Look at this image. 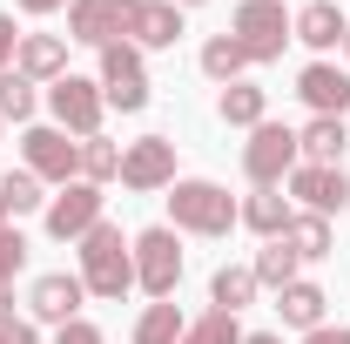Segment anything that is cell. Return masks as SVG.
<instances>
[{"label": "cell", "instance_id": "f1b7e54d", "mask_svg": "<svg viewBox=\"0 0 350 344\" xmlns=\"http://www.w3.org/2000/svg\"><path fill=\"white\" fill-rule=\"evenodd\" d=\"M47 182L41 175H27V169H7L0 175V196H7V210L14 216H34V210H47V196H41Z\"/></svg>", "mask_w": 350, "mask_h": 344}, {"label": "cell", "instance_id": "d6a6232c", "mask_svg": "<svg viewBox=\"0 0 350 344\" xmlns=\"http://www.w3.org/2000/svg\"><path fill=\"white\" fill-rule=\"evenodd\" d=\"M0 344H41V324L34 317H14V324H0Z\"/></svg>", "mask_w": 350, "mask_h": 344}, {"label": "cell", "instance_id": "8d00e7d4", "mask_svg": "<svg viewBox=\"0 0 350 344\" xmlns=\"http://www.w3.org/2000/svg\"><path fill=\"white\" fill-rule=\"evenodd\" d=\"M0 324H14V291H0Z\"/></svg>", "mask_w": 350, "mask_h": 344}, {"label": "cell", "instance_id": "d4e9b609", "mask_svg": "<svg viewBox=\"0 0 350 344\" xmlns=\"http://www.w3.org/2000/svg\"><path fill=\"white\" fill-rule=\"evenodd\" d=\"M182 331H189V317L175 310V297L148 304V310L135 317V344H182Z\"/></svg>", "mask_w": 350, "mask_h": 344}, {"label": "cell", "instance_id": "4316f807", "mask_svg": "<svg viewBox=\"0 0 350 344\" xmlns=\"http://www.w3.org/2000/svg\"><path fill=\"white\" fill-rule=\"evenodd\" d=\"M81 182H94V189L101 182H122V149L108 135H88L81 142Z\"/></svg>", "mask_w": 350, "mask_h": 344}, {"label": "cell", "instance_id": "d590c367", "mask_svg": "<svg viewBox=\"0 0 350 344\" xmlns=\"http://www.w3.org/2000/svg\"><path fill=\"white\" fill-rule=\"evenodd\" d=\"M243 344H283V331H250Z\"/></svg>", "mask_w": 350, "mask_h": 344}, {"label": "cell", "instance_id": "30bf717a", "mask_svg": "<svg viewBox=\"0 0 350 344\" xmlns=\"http://www.w3.org/2000/svg\"><path fill=\"white\" fill-rule=\"evenodd\" d=\"M129 21H135V0H68V41L81 47L129 41Z\"/></svg>", "mask_w": 350, "mask_h": 344}, {"label": "cell", "instance_id": "ffe728a7", "mask_svg": "<svg viewBox=\"0 0 350 344\" xmlns=\"http://www.w3.org/2000/svg\"><path fill=\"white\" fill-rule=\"evenodd\" d=\"M290 196H283V189H250V196H243V223H250V230H256L262 243H276V236H283V230H290Z\"/></svg>", "mask_w": 350, "mask_h": 344}, {"label": "cell", "instance_id": "4fadbf2b", "mask_svg": "<svg viewBox=\"0 0 350 344\" xmlns=\"http://www.w3.org/2000/svg\"><path fill=\"white\" fill-rule=\"evenodd\" d=\"M290 34H297L304 47H317V54H330V47H344L350 14L337 7V0H304V7L290 14Z\"/></svg>", "mask_w": 350, "mask_h": 344}, {"label": "cell", "instance_id": "52a82bcc", "mask_svg": "<svg viewBox=\"0 0 350 344\" xmlns=\"http://www.w3.org/2000/svg\"><path fill=\"white\" fill-rule=\"evenodd\" d=\"M304 162V149H297V129H283V122H262V129H250V142H243V175L256 182V189H276L283 175Z\"/></svg>", "mask_w": 350, "mask_h": 344}, {"label": "cell", "instance_id": "60d3db41", "mask_svg": "<svg viewBox=\"0 0 350 344\" xmlns=\"http://www.w3.org/2000/svg\"><path fill=\"white\" fill-rule=\"evenodd\" d=\"M344 129H350V115H344Z\"/></svg>", "mask_w": 350, "mask_h": 344}, {"label": "cell", "instance_id": "5b68a950", "mask_svg": "<svg viewBox=\"0 0 350 344\" xmlns=\"http://www.w3.org/2000/svg\"><path fill=\"white\" fill-rule=\"evenodd\" d=\"M135 284L155 304L175 297V284H182V236H175L169 223H155V230L135 236Z\"/></svg>", "mask_w": 350, "mask_h": 344}, {"label": "cell", "instance_id": "8fae6325", "mask_svg": "<svg viewBox=\"0 0 350 344\" xmlns=\"http://www.w3.org/2000/svg\"><path fill=\"white\" fill-rule=\"evenodd\" d=\"M81 304H88L81 270H47V277H34V291H27V317L61 331V324H75V317H81Z\"/></svg>", "mask_w": 350, "mask_h": 344}, {"label": "cell", "instance_id": "6da1fadb", "mask_svg": "<svg viewBox=\"0 0 350 344\" xmlns=\"http://www.w3.org/2000/svg\"><path fill=\"white\" fill-rule=\"evenodd\" d=\"M81 284H88V297H101V304H122L135 291V236H122V223H94L81 236Z\"/></svg>", "mask_w": 350, "mask_h": 344}, {"label": "cell", "instance_id": "1f68e13d", "mask_svg": "<svg viewBox=\"0 0 350 344\" xmlns=\"http://www.w3.org/2000/svg\"><path fill=\"white\" fill-rule=\"evenodd\" d=\"M14 54H21V27H14V14H0V75L14 68Z\"/></svg>", "mask_w": 350, "mask_h": 344}, {"label": "cell", "instance_id": "7402d4cb", "mask_svg": "<svg viewBox=\"0 0 350 344\" xmlns=\"http://www.w3.org/2000/svg\"><path fill=\"white\" fill-rule=\"evenodd\" d=\"M243 68H256V61H250V47L236 41V34H209V41H202V75H209V82H243Z\"/></svg>", "mask_w": 350, "mask_h": 344}, {"label": "cell", "instance_id": "ab89813d", "mask_svg": "<svg viewBox=\"0 0 350 344\" xmlns=\"http://www.w3.org/2000/svg\"><path fill=\"white\" fill-rule=\"evenodd\" d=\"M344 54H350V34H344Z\"/></svg>", "mask_w": 350, "mask_h": 344}, {"label": "cell", "instance_id": "484cf974", "mask_svg": "<svg viewBox=\"0 0 350 344\" xmlns=\"http://www.w3.org/2000/svg\"><path fill=\"white\" fill-rule=\"evenodd\" d=\"M34 108H41V88L27 82L21 68H7L0 75V122H34Z\"/></svg>", "mask_w": 350, "mask_h": 344}, {"label": "cell", "instance_id": "7c38bea8", "mask_svg": "<svg viewBox=\"0 0 350 344\" xmlns=\"http://www.w3.org/2000/svg\"><path fill=\"white\" fill-rule=\"evenodd\" d=\"M283 189H290L310 216L350 210V175H344V169H323V162H297V169L283 175Z\"/></svg>", "mask_w": 350, "mask_h": 344}, {"label": "cell", "instance_id": "3957f363", "mask_svg": "<svg viewBox=\"0 0 350 344\" xmlns=\"http://www.w3.org/2000/svg\"><path fill=\"white\" fill-rule=\"evenodd\" d=\"M229 34L250 47V61H256V68L283 61V47L297 41V34H290V7H283V0H243V7H236V21H229Z\"/></svg>", "mask_w": 350, "mask_h": 344}, {"label": "cell", "instance_id": "f546056e", "mask_svg": "<svg viewBox=\"0 0 350 344\" xmlns=\"http://www.w3.org/2000/svg\"><path fill=\"white\" fill-rule=\"evenodd\" d=\"M21 270H27V236L7 223V230H0V291H14V277H21Z\"/></svg>", "mask_w": 350, "mask_h": 344}, {"label": "cell", "instance_id": "603a6c76", "mask_svg": "<svg viewBox=\"0 0 350 344\" xmlns=\"http://www.w3.org/2000/svg\"><path fill=\"white\" fill-rule=\"evenodd\" d=\"M256 270H250V263H222L216 277H209V304H216V310H250V304H256Z\"/></svg>", "mask_w": 350, "mask_h": 344}, {"label": "cell", "instance_id": "e575fe53", "mask_svg": "<svg viewBox=\"0 0 350 344\" xmlns=\"http://www.w3.org/2000/svg\"><path fill=\"white\" fill-rule=\"evenodd\" d=\"M61 7H68V0H21V14H27V21H47V14H61Z\"/></svg>", "mask_w": 350, "mask_h": 344}, {"label": "cell", "instance_id": "9a60e30c", "mask_svg": "<svg viewBox=\"0 0 350 344\" xmlns=\"http://www.w3.org/2000/svg\"><path fill=\"white\" fill-rule=\"evenodd\" d=\"M14 68H21L34 88H54L61 75H68V34H21Z\"/></svg>", "mask_w": 350, "mask_h": 344}, {"label": "cell", "instance_id": "8992f818", "mask_svg": "<svg viewBox=\"0 0 350 344\" xmlns=\"http://www.w3.org/2000/svg\"><path fill=\"white\" fill-rule=\"evenodd\" d=\"M21 169L61 189V182L81 175V142H68V129H54V122H34V129L21 135Z\"/></svg>", "mask_w": 350, "mask_h": 344}, {"label": "cell", "instance_id": "277c9868", "mask_svg": "<svg viewBox=\"0 0 350 344\" xmlns=\"http://www.w3.org/2000/svg\"><path fill=\"white\" fill-rule=\"evenodd\" d=\"M47 115H54V129H68L75 142H88V135H101V115H108V95H101V82H88V75H61V82L47 88Z\"/></svg>", "mask_w": 350, "mask_h": 344}, {"label": "cell", "instance_id": "9c48e42d", "mask_svg": "<svg viewBox=\"0 0 350 344\" xmlns=\"http://www.w3.org/2000/svg\"><path fill=\"white\" fill-rule=\"evenodd\" d=\"M122 189H135V196L175 189V142L169 135H142V142L122 149Z\"/></svg>", "mask_w": 350, "mask_h": 344}, {"label": "cell", "instance_id": "cb8c5ba5", "mask_svg": "<svg viewBox=\"0 0 350 344\" xmlns=\"http://www.w3.org/2000/svg\"><path fill=\"white\" fill-rule=\"evenodd\" d=\"M250 270H256V284H262V291H290V284L304 277V263H297V250H290L283 236H276V243H262Z\"/></svg>", "mask_w": 350, "mask_h": 344}, {"label": "cell", "instance_id": "836d02e7", "mask_svg": "<svg viewBox=\"0 0 350 344\" xmlns=\"http://www.w3.org/2000/svg\"><path fill=\"white\" fill-rule=\"evenodd\" d=\"M304 344H350V324H317V331H304Z\"/></svg>", "mask_w": 350, "mask_h": 344}, {"label": "cell", "instance_id": "4dcf8cb0", "mask_svg": "<svg viewBox=\"0 0 350 344\" xmlns=\"http://www.w3.org/2000/svg\"><path fill=\"white\" fill-rule=\"evenodd\" d=\"M54 344H108V338H101L88 317H75V324H61V331H54Z\"/></svg>", "mask_w": 350, "mask_h": 344}, {"label": "cell", "instance_id": "d6986e66", "mask_svg": "<svg viewBox=\"0 0 350 344\" xmlns=\"http://www.w3.org/2000/svg\"><path fill=\"white\" fill-rule=\"evenodd\" d=\"M216 115L229 129H262V122H269V95H262L256 82H229L216 95Z\"/></svg>", "mask_w": 350, "mask_h": 344}, {"label": "cell", "instance_id": "44dd1931", "mask_svg": "<svg viewBox=\"0 0 350 344\" xmlns=\"http://www.w3.org/2000/svg\"><path fill=\"white\" fill-rule=\"evenodd\" d=\"M283 243L297 250V263L330 257V250H337V236H330V216H310V210H297V216H290V230H283Z\"/></svg>", "mask_w": 350, "mask_h": 344}, {"label": "cell", "instance_id": "83f0119b", "mask_svg": "<svg viewBox=\"0 0 350 344\" xmlns=\"http://www.w3.org/2000/svg\"><path fill=\"white\" fill-rule=\"evenodd\" d=\"M250 331L236 324V310H202V317H189V331L182 344H243Z\"/></svg>", "mask_w": 350, "mask_h": 344}, {"label": "cell", "instance_id": "74e56055", "mask_svg": "<svg viewBox=\"0 0 350 344\" xmlns=\"http://www.w3.org/2000/svg\"><path fill=\"white\" fill-rule=\"evenodd\" d=\"M7 223H14V210H7V196H0V230H7Z\"/></svg>", "mask_w": 350, "mask_h": 344}, {"label": "cell", "instance_id": "f35d334b", "mask_svg": "<svg viewBox=\"0 0 350 344\" xmlns=\"http://www.w3.org/2000/svg\"><path fill=\"white\" fill-rule=\"evenodd\" d=\"M175 7H202V0H175Z\"/></svg>", "mask_w": 350, "mask_h": 344}, {"label": "cell", "instance_id": "7a4b0ae2", "mask_svg": "<svg viewBox=\"0 0 350 344\" xmlns=\"http://www.w3.org/2000/svg\"><path fill=\"white\" fill-rule=\"evenodd\" d=\"M236 223H243V203H236L222 182H202V175L182 182V175H175V189H169V230L175 236H182V230H189V236H229Z\"/></svg>", "mask_w": 350, "mask_h": 344}, {"label": "cell", "instance_id": "ac0fdd59", "mask_svg": "<svg viewBox=\"0 0 350 344\" xmlns=\"http://www.w3.org/2000/svg\"><path fill=\"white\" fill-rule=\"evenodd\" d=\"M276 310H283L290 331H317V324H330V297H323V284H310V277H297L290 291H276Z\"/></svg>", "mask_w": 350, "mask_h": 344}, {"label": "cell", "instance_id": "ba28073f", "mask_svg": "<svg viewBox=\"0 0 350 344\" xmlns=\"http://www.w3.org/2000/svg\"><path fill=\"white\" fill-rule=\"evenodd\" d=\"M101 203H108V196H101L94 182H81V175H75V182H61V189L47 196V210H41L47 236H54V243H81L88 230L101 223Z\"/></svg>", "mask_w": 350, "mask_h": 344}, {"label": "cell", "instance_id": "e0dca14e", "mask_svg": "<svg viewBox=\"0 0 350 344\" xmlns=\"http://www.w3.org/2000/svg\"><path fill=\"white\" fill-rule=\"evenodd\" d=\"M297 149H304V162L344 169V149H350V129H344V115H310L304 129H297Z\"/></svg>", "mask_w": 350, "mask_h": 344}, {"label": "cell", "instance_id": "5bb4252c", "mask_svg": "<svg viewBox=\"0 0 350 344\" xmlns=\"http://www.w3.org/2000/svg\"><path fill=\"white\" fill-rule=\"evenodd\" d=\"M297 95L310 101V115H350V68L310 61L304 75H297Z\"/></svg>", "mask_w": 350, "mask_h": 344}, {"label": "cell", "instance_id": "2e32d148", "mask_svg": "<svg viewBox=\"0 0 350 344\" xmlns=\"http://www.w3.org/2000/svg\"><path fill=\"white\" fill-rule=\"evenodd\" d=\"M129 41L135 47H175L182 41V7H175V0H135Z\"/></svg>", "mask_w": 350, "mask_h": 344}]
</instances>
